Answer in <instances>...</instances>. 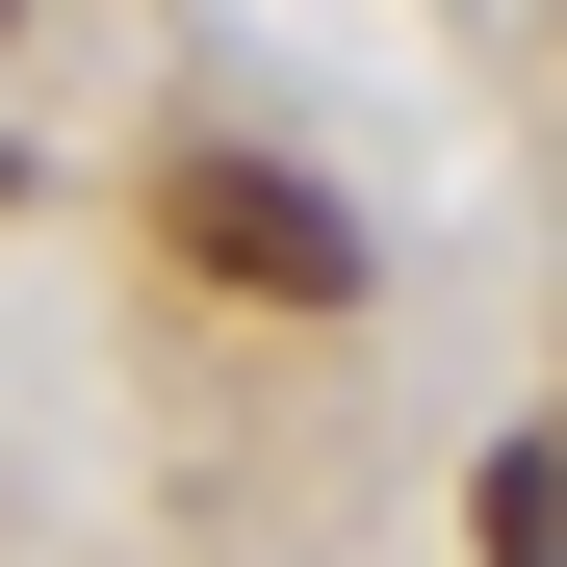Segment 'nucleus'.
<instances>
[{"mask_svg":"<svg viewBox=\"0 0 567 567\" xmlns=\"http://www.w3.org/2000/svg\"><path fill=\"white\" fill-rule=\"evenodd\" d=\"M155 233L207 258L233 310H361V233H336V207H310L284 155H181V181H155Z\"/></svg>","mask_w":567,"mask_h":567,"instance_id":"nucleus-1","label":"nucleus"},{"mask_svg":"<svg viewBox=\"0 0 567 567\" xmlns=\"http://www.w3.org/2000/svg\"><path fill=\"white\" fill-rule=\"evenodd\" d=\"M491 567H567V439H516V464H491Z\"/></svg>","mask_w":567,"mask_h":567,"instance_id":"nucleus-2","label":"nucleus"}]
</instances>
